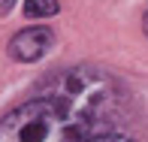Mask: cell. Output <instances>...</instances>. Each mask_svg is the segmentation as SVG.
<instances>
[{"label":"cell","mask_w":148,"mask_h":142,"mask_svg":"<svg viewBox=\"0 0 148 142\" xmlns=\"http://www.w3.org/2000/svg\"><path fill=\"white\" fill-rule=\"evenodd\" d=\"M39 94L51 100L60 139H127V91L97 67H76L55 76Z\"/></svg>","instance_id":"cell-1"},{"label":"cell","mask_w":148,"mask_h":142,"mask_svg":"<svg viewBox=\"0 0 148 142\" xmlns=\"http://www.w3.org/2000/svg\"><path fill=\"white\" fill-rule=\"evenodd\" d=\"M0 139L6 142H45L60 139L55 106L45 94H36L30 103H21L6 118H0Z\"/></svg>","instance_id":"cell-2"},{"label":"cell","mask_w":148,"mask_h":142,"mask_svg":"<svg viewBox=\"0 0 148 142\" xmlns=\"http://www.w3.org/2000/svg\"><path fill=\"white\" fill-rule=\"evenodd\" d=\"M51 45H55V33L49 27H42V24L24 27L9 39V58L21 60V64H30V60H39Z\"/></svg>","instance_id":"cell-3"},{"label":"cell","mask_w":148,"mask_h":142,"mask_svg":"<svg viewBox=\"0 0 148 142\" xmlns=\"http://www.w3.org/2000/svg\"><path fill=\"white\" fill-rule=\"evenodd\" d=\"M58 0H24V12L27 18H49V15H58Z\"/></svg>","instance_id":"cell-4"},{"label":"cell","mask_w":148,"mask_h":142,"mask_svg":"<svg viewBox=\"0 0 148 142\" xmlns=\"http://www.w3.org/2000/svg\"><path fill=\"white\" fill-rule=\"evenodd\" d=\"M12 6H15V0H0V15L12 12Z\"/></svg>","instance_id":"cell-5"}]
</instances>
